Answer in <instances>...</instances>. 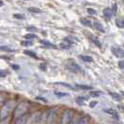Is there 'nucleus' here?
<instances>
[{
  "mask_svg": "<svg viewBox=\"0 0 124 124\" xmlns=\"http://www.w3.org/2000/svg\"><path fill=\"white\" fill-rule=\"evenodd\" d=\"M58 113H59V110L58 108H52L51 110H49L47 113H46V118L48 120L49 123H51V122H54L57 116H58Z\"/></svg>",
  "mask_w": 124,
  "mask_h": 124,
  "instance_id": "f03ea898",
  "label": "nucleus"
},
{
  "mask_svg": "<svg viewBox=\"0 0 124 124\" xmlns=\"http://www.w3.org/2000/svg\"><path fill=\"white\" fill-rule=\"evenodd\" d=\"M0 5H1V6H3V5H4V2H3V0H1V1H0Z\"/></svg>",
  "mask_w": 124,
  "mask_h": 124,
  "instance_id": "e433bc0d",
  "label": "nucleus"
},
{
  "mask_svg": "<svg viewBox=\"0 0 124 124\" xmlns=\"http://www.w3.org/2000/svg\"><path fill=\"white\" fill-rule=\"evenodd\" d=\"M27 110H28V107L25 104H21V105H19L17 106V108H16V110H15V113H14V117H15V118H20L21 116L24 115V113L26 112Z\"/></svg>",
  "mask_w": 124,
  "mask_h": 124,
  "instance_id": "7ed1b4c3",
  "label": "nucleus"
},
{
  "mask_svg": "<svg viewBox=\"0 0 124 124\" xmlns=\"http://www.w3.org/2000/svg\"><path fill=\"white\" fill-rule=\"evenodd\" d=\"M93 25H94V28H95L96 30H98V31H100L101 33H105V32H106L104 26H103L99 22H97V21H95V22L93 23Z\"/></svg>",
  "mask_w": 124,
  "mask_h": 124,
  "instance_id": "6e6552de",
  "label": "nucleus"
},
{
  "mask_svg": "<svg viewBox=\"0 0 124 124\" xmlns=\"http://www.w3.org/2000/svg\"><path fill=\"white\" fill-rule=\"evenodd\" d=\"M35 37H36V35H34V34H27V35H25V38H27V39H34Z\"/></svg>",
  "mask_w": 124,
  "mask_h": 124,
  "instance_id": "bb28decb",
  "label": "nucleus"
},
{
  "mask_svg": "<svg viewBox=\"0 0 124 124\" xmlns=\"http://www.w3.org/2000/svg\"><path fill=\"white\" fill-rule=\"evenodd\" d=\"M104 16L107 19V20H109L110 18L112 17V16H114V13H113V10L111 9H104Z\"/></svg>",
  "mask_w": 124,
  "mask_h": 124,
  "instance_id": "0eeeda50",
  "label": "nucleus"
},
{
  "mask_svg": "<svg viewBox=\"0 0 124 124\" xmlns=\"http://www.w3.org/2000/svg\"><path fill=\"white\" fill-rule=\"evenodd\" d=\"M60 47L62 48V49H64V50H67V49H70L71 48V43H69V42H62V43H61V45H60Z\"/></svg>",
  "mask_w": 124,
  "mask_h": 124,
  "instance_id": "a211bd4d",
  "label": "nucleus"
},
{
  "mask_svg": "<svg viewBox=\"0 0 124 124\" xmlns=\"http://www.w3.org/2000/svg\"><path fill=\"white\" fill-rule=\"evenodd\" d=\"M24 53H25L26 55H28V56L34 58V59H38V58H37V55H36L34 51H24Z\"/></svg>",
  "mask_w": 124,
  "mask_h": 124,
  "instance_id": "f3484780",
  "label": "nucleus"
},
{
  "mask_svg": "<svg viewBox=\"0 0 124 124\" xmlns=\"http://www.w3.org/2000/svg\"><path fill=\"white\" fill-rule=\"evenodd\" d=\"M90 122V120H89L87 118H79V119L77 121V123H79V124H83V123H89Z\"/></svg>",
  "mask_w": 124,
  "mask_h": 124,
  "instance_id": "6ab92c4d",
  "label": "nucleus"
},
{
  "mask_svg": "<svg viewBox=\"0 0 124 124\" xmlns=\"http://www.w3.org/2000/svg\"><path fill=\"white\" fill-rule=\"evenodd\" d=\"M27 10L30 11V12H32V13H40L41 12V9H37V8H28Z\"/></svg>",
  "mask_w": 124,
  "mask_h": 124,
  "instance_id": "412c9836",
  "label": "nucleus"
},
{
  "mask_svg": "<svg viewBox=\"0 0 124 124\" xmlns=\"http://www.w3.org/2000/svg\"><path fill=\"white\" fill-rule=\"evenodd\" d=\"M79 58L82 60V61H84V62H92V61H93V60H92V58H91L90 56H88V55H80Z\"/></svg>",
  "mask_w": 124,
  "mask_h": 124,
  "instance_id": "ddd939ff",
  "label": "nucleus"
},
{
  "mask_svg": "<svg viewBox=\"0 0 124 124\" xmlns=\"http://www.w3.org/2000/svg\"><path fill=\"white\" fill-rule=\"evenodd\" d=\"M55 95H57L58 97H66V96H68L69 94L68 93H65V92H55Z\"/></svg>",
  "mask_w": 124,
  "mask_h": 124,
  "instance_id": "a878e982",
  "label": "nucleus"
},
{
  "mask_svg": "<svg viewBox=\"0 0 124 124\" xmlns=\"http://www.w3.org/2000/svg\"><path fill=\"white\" fill-rule=\"evenodd\" d=\"M118 66H119L120 68L124 69V61H120V62H118Z\"/></svg>",
  "mask_w": 124,
  "mask_h": 124,
  "instance_id": "7c9ffc66",
  "label": "nucleus"
},
{
  "mask_svg": "<svg viewBox=\"0 0 124 124\" xmlns=\"http://www.w3.org/2000/svg\"><path fill=\"white\" fill-rule=\"evenodd\" d=\"M116 25L119 28H123L124 27V20L122 19H117L116 20Z\"/></svg>",
  "mask_w": 124,
  "mask_h": 124,
  "instance_id": "dca6fc26",
  "label": "nucleus"
},
{
  "mask_svg": "<svg viewBox=\"0 0 124 124\" xmlns=\"http://www.w3.org/2000/svg\"><path fill=\"white\" fill-rule=\"evenodd\" d=\"M80 23L82 24H84L85 26H91V22L90 20H88V19H86V18H81L80 19Z\"/></svg>",
  "mask_w": 124,
  "mask_h": 124,
  "instance_id": "9b49d317",
  "label": "nucleus"
},
{
  "mask_svg": "<svg viewBox=\"0 0 124 124\" xmlns=\"http://www.w3.org/2000/svg\"><path fill=\"white\" fill-rule=\"evenodd\" d=\"M5 76H6V72H5L4 70L0 71V77H1V78H4Z\"/></svg>",
  "mask_w": 124,
  "mask_h": 124,
  "instance_id": "2f4dec72",
  "label": "nucleus"
},
{
  "mask_svg": "<svg viewBox=\"0 0 124 124\" xmlns=\"http://www.w3.org/2000/svg\"><path fill=\"white\" fill-rule=\"evenodd\" d=\"M12 107H13V102H12V101L9 102V103L7 102V104L2 107V110H1V118H5L6 117H8V115H9V112H10V110L12 109Z\"/></svg>",
  "mask_w": 124,
  "mask_h": 124,
  "instance_id": "20e7f679",
  "label": "nucleus"
},
{
  "mask_svg": "<svg viewBox=\"0 0 124 124\" xmlns=\"http://www.w3.org/2000/svg\"><path fill=\"white\" fill-rule=\"evenodd\" d=\"M0 50L3 51H7V52H14L15 51V50H13V49H11L9 47H6V46H1Z\"/></svg>",
  "mask_w": 124,
  "mask_h": 124,
  "instance_id": "2eb2a0df",
  "label": "nucleus"
},
{
  "mask_svg": "<svg viewBox=\"0 0 124 124\" xmlns=\"http://www.w3.org/2000/svg\"><path fill=\"white\" fill-rule=\"evenodd\" d=\"M117 9H118V7H117V4H114V6H113V13H114V16H115L116 14H117Z\"/></svg>",
  "mask_w": 124,
  "mask_h": 124,
  "instance_id": "c85d7f7f",
  "label": "nucleus"
},
{
  "mask_svg": "<svg viewBox=\"0 0 124 124\" xmlns=\"http://www.w3.org/2000/svg\"><path fill=\"white\" fill-rule=\"evenodd\" d=\"M111 51H112V52H113V54L115 55L116 57H118V58H122V57H124V51L121 50L120 48L113 47L111 49Z\"/></svg>",
  "mask_w": 124,
  "mask_h": 124,
  "instance_id": "423d86ee",
  "label": "nucleus"
},
{
  "mask_svg": "<svg viewBox=\"0 0 124 124\" xmlns=\"http://www.w3.org/2000/svg\"><path fill=\"white\" fill-rule=\"evenodd\" d=\"M27 122V116L23 115L21 116L20 118H18L17 120H16V123L21 124V123H26Z\"/></svg>",
  "mask_w": 124,
  "mask_h": 124,
  "instance_id": "9d476101",
  "label": "nucleus"
},
{
  "mask_svg": "<svg viewBox=\"0 0 124 124\" xmlns=\"http://www.w3.org/2000/svg\"><path fill=\"white\" fill-rule=\"evenodd\" d=\"M109 94L114 98V99L118 100V101H120V100H121V96H120L118 93H116V92H109Z\"/></svg>",
  "mask_w": 124,
  "mask_h": 124,
  "instance_id": "aec40b11",
  "label": "nucleus"
},
{
  "mask_svg": "<svg viewBox=\"0 0 124 124\" xmlns=\"http://www.w3.org/2000/svg\"><path fill=\"white\" fill-rule=\"evenodd\" d=\"M85 101H86V98L85 97H81V96H80V97L77 98V103H78V105H79V106H82Z\"/></svg>",
  "mask_w": 124,
  "mask_h": 124,
  "instance_id": "4be33fe9",
  "label": "nucleus"
},
{
  "mask_svg": "<svg viewBox=\"0 0 124 124\" xmlns=\"http://www.w3.org/2000/svg\"><path fill=\"white\" fill-rule=\"evenodd\" d=\"M90 39L94 44L96 45L98 48H101V43H100V41L98 40V38H96L95 36H93L92 35H90Z\"/></svg>",
  "mask_w": 124,
  "mask_h": 124,
  "instance_id": "f8f14e48",
  "label": "nucleus"
},
{
  "mask_svg": "<svg viewBox=\"0 0 124 124\" xmlns=\"http://www.w3.org/2000/svg\"><path fill=\"white\" fill-rule=\"evenodd\" d=\"M87 11H88L90 14H92V15L96 14V11H95L94 9H87Z\"/></svg>",
  "mask_w": 124,
  "mask_h": 124,
  "instance_id": "cd10ccee",
  "label": "nucleus"
},
{
  "mask_svg": "<svg viewBox=\"0 0 124 124\" xmlns=\"http://www.w3.org/2000/svg\"><path fill=\"white\" fill-rule=\"evenodd\" d=\"M40 68H41L42 70H46V66H44V64H41V65H40Z\"/></svg>",
  "mask_w": 124,
  "mask_h": 124,
  "instance_id": "f704fd0d",
  "label": "nucleus"
},
{
  "mask_svg": "<svg viewBox=\"0 0 124 124\" xmlns=\"http://www.w3.org/2000/svg\"><path fill=\"white\" fill-rule=\"evenodd\" d=\"M73 118V114L70 110H64L62 115V118H61V122L63 124L71 123V119Z\"/></svg>",
  "mask_w": 124,
  "mask_h": 124,
  "instance_id": "39448f33",
  "label": "nucleus"
},
{
  "mask_svg": "<svg viewBox=\"0 0 124 124\" xmlns=\"http://www.w3.org/2000/svg\"><path fill=\"white\" fill-rule=\"evenodd\" d=\"M65 68H66L67 70L73 72V73L81 72V68H80L79 65L77 62L72 61V60H68V61L66 62V63H65Z\"/></svg>",
  "mask_w": 124,
  "mask_h": 124,
  "instance_id": "f257e3e1",
  "label": "nucleus"
},
{
  "mask_svg": "<svg viewBox=\"0 0 124 124\" xmlns=\"http://www.w3.org/2000/svg\"><path fill=\"white\" fill-rule=\"evenodd\" d=\"M100 94H102L101 91H90V95L91 97H97Z\"/></svg>",
  "mask_w": 124,
  "mask_h": 124,
  "instance_id": "393cba45",
  "label": "nucleus"
},
{
  "mask_svg": "<svg viewBox=\"0 0 124 124\" xmlns=\"http://www.w3.org/2000/svg\"><path fill=\"white\" fill-rule=\"evenodd\" d=\"M22 46H24V47H31V46H33V42L32 41H30V40H28V41H22Z\"/></svg>",
  "mask_w": 124,
  "mask_h": 124,
  "instance_id": "5701e85b",
  "label": "nucleus"
},
{
  "mask_svg": "<svg viewBox=\"0 0 124 124\" xmlns=\"http://www.w3.org/2000/svg\"><path fill=\"white\" fill-rule=\"evenodd\" d=\"M27 30H28V31H36V29H35V27H33V26L28 27V28H27Z\"/></svg>",
  "mask_w": 124,
  "mask_h": 124,
  "instance_id": "473e14b6",
  "label": "nucleus"
},
{
  "mask_svg": "<svg viewBox=\"0 0 124 124\" xmlns=\"http://www.w3.org/2000/svg\"><path fill=\"white\" fill-rule=\"evenodd\" d=\"M97 104V102H91V104H90V106H94L95 105Z\"/></svg>",
  "mask_w": 124,
  "mask_h": 124,
  "instance_id": "c9c22d12",
  "label": "nucleus"
},
{
  "mask_svg": "<svg viewBox=\"0 0 124 124\" xmlns=\"http://www.w3.org/2000/svg\"><path fill=\"white\" fill-rule=\"evenodd\" d=\"M12 68H13V69H16V70H17V69H19V66H18L17 64H12Z\"/></svg>",
  "mask_w": 124,
  "mask_h": 124,
  "instance_id": "72a5a7b5",
  "label": "nucleus"
},
{
  "mask_svg": "<svg viewBox=\"0 0 124 124\" xmlns=\"http://www.w3.org/2000/svg\"><path fill=\"white\" fill-rule=\"evenodd\" d=\"M123 94H124V92H123Z\"/></svg>",
  "mask_w": 124,
  "mask_h": 124,
  "instance_id": "4c0bfd02",
  "label": "nucleus"
},
{
  "mask_svg": "<svg viewBox=\"0 0 124 124\" xmlns=\"http://www.w3.org/2000/svg\"><path fill=\"white\" fill-rule=\"evenodd\" d=\"M40 43L42 45H44L45 47H48V48H51V49H56V48H57L54 44L51 43L50 41H47V40H41Z\"/></svg>",
  "mask_w": 124,
  "mask_h": 124,
  "instance_id": "1a4fd4ad",
  "label": "nucleus"
},
{
  "mask_svg": "<svg viewBox=\"0 0 124 124\" xmlns=\"http://www.w3.org/2000/svg\"><path fill=\"white\" fill-rule=\"evenodd\" d=\"M104 111H105L106 113L110 114V115H113L116 118H118V114H117V112H116V111H114L113 109H108V108H106V109H104Z\"/></svg>",
  "mask_w": 124,
  "mask_h": 124,
  "instance_id": "4468645a",
  "label": "nucleus"
},
{
  "mask_svg": "<svg viewBox=\"0 0 124 124\" xmlns=\"http://www.w3.org/2000/svg\"><path fill=\"white\" fill-rule=\"evenodd\" d=\"M26 1H27V0H26Z\"/></svg>",
  "mask_w": 124,
  "mask_h": 124,
  "instance_id": "58836bf2",
  "label": "nucleus"
},
{
  "mask_svg": "<svg viewBox=\"0 0 124 124\" xmlns=\"http://www.w3.org/2000/svg\"><path fill=\"white\" fill-rule=\"evenodd\" d=\"M77 87L81 90H91L92 89L91 86H88V85H77Z\"/></svg>",
  "mask_w": 124,
  "mask_h": 124,
  "instance_id": "b1692460",
  "label": "nucleus"
},
{
  "mask_svg": "<svg viewBox=\"0 0 124 124\" xmlns=\"http://www.w3.org/2000/svg\"><path fill=\"white\" fill-rule=\"evenodd\" d=\"M13 17L18 18V19H24V16H23V15H19V14H14Z\"/></svg>",
  "mask_w": 124,
  "mask_h": 124,
  "instance_id": "c756f323",
  "label": "nucleus"
}]
</instances>
